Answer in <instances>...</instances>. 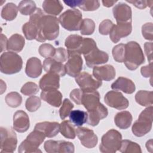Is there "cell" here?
Instances as JSON below:
<instances>
[{
	"label": "cell",
	"mask_w": 153,
	"mask_h": 153,
	"mask_svg": "<svg viewBox=\"0 0 153 153\" xmlns=\"http://www.w3.org/2000/svg\"><path fill=\"white\" fill-rule=\"evenodd\" d=\"M30 22L37 26L38 35L36 38L37 41L43 42L46 40H54L59 36V20L53 16L44 14L38 20Z\"/></svg>",
	"instance_id": "6da1fadb"
},
{
	"label": "cell",
	"mask_w": 153,
	"mask_h": 153,
	"mask_svg": "<svg viewBox=\"0 0 153 153\" xmlns=\"http://www.w3.org/2000/svg\"><path fill=\"white\" fill-rule=\"evenodd\" d=\"M144 62L145 57L143 51L137 42L130 41L125 44L124 63L128 69L136 70Z\"/></svg>",
	"instance_id": "7a4b0ae2"
},
{
	"label": "cell",
	"mask_w": 153,
	"mask_h": 153,
	"mask_svg": "<svg viewBox=\"0 0 153 153\" xmlns=\"http://www.w3.org/2000/svg\"><path fill=\"white\" fill-rule=\"evenodd\" d=\"M22 57L14 52L3 53L0 57V70L3 74L11 75L20 72L22 68Z\"/></svg>",
	"instance_id": "3957f363"
},
{
	"label": "cell",
	"mask_w": 153,
	"mask_h": 153,
	"mask_svg": "<svg viewBox=\"0 0 153 153\" xmlns=\"http://www.w3.org/2000/svg\"><path fill=\"white\" fill-rule=\"evenodd\" d=\"M152 106L145 109L139 115L138 119L132 126L133 133L137 137H142L150 131L152 124Z\"/></svg>",
	"instance_id": "277c9868"
},
{
	"label": "cell",
	"mask_w": 153,
	"mask_h": 153,
	"mask_svg": "<svg viewBox=\"0 0 153 153\" xmlns=\"http://www.w3.org/2000/svg\"><path fill=\"white\" fill-rule=\"evenodd\" d=\"M121 140V133L115 129H111L102 136L99 150L102 153H115L119 151Z\"/></svg>",
	"instance_id": "5b68a950"
},
{
	"label": "cell",
	"mask_w": 153,
	"mask_h": 153,
	"mask_svg": "<svg viewBox=\"0 0 153 153\" xmlns=\"http://www.w3.org/2000/svg\"><path fill=\"white\" fill-rule=\"evenodd\" d=\"M58 20L65 29L69 31L78 30L82 20V13L78 9H69L63 13Z\"/></svg>",
	"instance_id": "8992f818"
},
{
	"label": "cell",
	"mask_w": 153,
	"mask_h": 153,
	"mask_svg": "<svg viewBox=\"0 0 153 153\" xmlns=\"http://www.w3.org/2000/svg\"><path fill=\"white\" fill-rule=\"evenodd\" d=\"M45 137V136L42 132L34 129L19 145V152H41L42 151L38 148L44 140Z\"/></svg>",
	"instance_id": "52a82bcc"
},
{
	"label": "cell",
	"mask_w": 153,
	"mask_h": 153,
	"mask_svg": "<svg viewBox=\"0 0 153 153\" xmlns=\"http://www.w3.org/2000/svg\"><path fill=\"white\" fill-rule=\"evenodd\" d=\"M1 152H13L17 147V139L14 131L11 128H0Z\"/></svg>",
	"instance_id": "ba28073f"
},
{
	"label": "cell",
	"mask_w": 153,
	"mask_h": 153,
	"mask_svg": "<svg viewBox=\"0 0 153 153\" xmlns=\"http://www.w3.org/2000/svg\"><path fill=\"white\" fill-rule=\"evenodd\" d=\"M75 81L84 92L96 91L102 84V81L96 79L86 72H82L75 77Z\"/></svg>",
	"instance_id": "9c48e42d"
},
{
	"label": "cell",
	"mask_w": 153,
	"mask_h": 153,
	"mask_svg": "<svg viewBox=\"0 0 153 153\" xmlns=\"http://www.w3.org/2000/svg\"><path fill=\"white\" fill-rule=\"evenodd\" d=\"M44 148L48 153H73L75 151L74 144L65 140H47L44 143Z\"/></svg>",
	"instance_id": "30bf717a"
},
{
	"label": "cell",
	"mask_w": 153,
	"mask_h": 153,
	"mask_svg": "<svg viewBox=\"0 0 153 153\" xmlns=\"http://www.w3.org/2000/svg\"><path fill=\"white\" fill-rule=\"evenodd\" d=\"M104 101L108 106L118 110L125 109L129 105L128 100L121 93L117 91H109L106 93Z\"/></svg>",
	"instance_id": "8fae6325"
},
{
	"label": "cell",
	"mask_w": 153,
	"mask_h": 153,
	"mask_svg": "<svg viewBox=\"0 0 153 153\" xmlns=\"http://www.w3.org/2000/svg\"><path fill=\"white\" fill-rule=\"evenodd\" d=\"M68 58L65 67L66 72L72 77H76L82 68V59L81 55L74 53H68Z\"/></svg>",
	"instance_id": "7c38bea8"
},
{
	"label": "cell",
	"mask_w": 153,
	"mask_h": 153,
	"mask_svg": "<svg viewBox=\"0 0 153 153\" xmlns=\"http://www.w3.org/2000/svg\"><path fill=\"white\" fill-rule=\"evenodd\" d=\"M76 134L81 144L87 148H93L97 143L98 138L93 130L86 127H79L76 130Z\"/></svg>",
	"instance_id": "4fadbf2b"
},
{
	"label": "cell",
	"mask_w": 153,
	"mask_h": 153,
	"mask_svg": "<svg viewBox=\"0 0 153 153\" xmlns=\"http://www.w3.org/2000/svg\"><path fill=\"white\" fill-rule=\"evenodd\" d=\"M87 66L90 68H94L98 65L106 63L109 59V55L107 53L101 51L96 48L89 53L84 55Z\"/></svg>",
	"instance_id": "5bb4252c"
},
{
	"label": "cell",
	"mask_w": 153,
	"mask_h": 153,
	"mask_svg": "<svg viewBox=\"0 0 153 153\" xmlns=\"http://www.w3.org/2000/svg\"><path fill=\"white\" fill-rule=\"evenodd\" d=\"M132 30L131 22L117 23L116 25H114L110 33L109 38L111 40L117 43L121 38H124L129 35Z\"/></svg>",
	"instance_id": "9a60e30c"
},
{
	"label": "cell",
	"mask_w": 153,
	"mask_h": 153,
	"mask_svg": "<svg viewBox=\"0 0 153 153\" xmlns=\"http://www.w3.org/2000/svg\"><path fill=\"white\" fill-rule=\"evenodd\" d=\"M112 13L117 23L131 22V9L127 4L118 3L113 8Z\"/></svg>",
	"instance_id": "2e32d148"
},
{
	"label": "cell",
	"mask_w": 153,
	"mask_h": 153,
	"mask_svg": "<svg viewBox=\"0 0 153 153\" xmlns=\"http://www.w3.org/2000/svg\"><path fill=\"white\" fill-rule=\"evenodd\" d=\"M30 126L29 118L23 111H17L13 115V129L19 133L26 131Z\"/></svg>",
	"instance_id": "e0dca14e"
},
{
	"label": "cell",
	"mask_w": 153,
	"mask_h": 153,
	"mask_svg": "<svg viewBox=\"0 0 153 153\" xmlns=\"http://www.w3.org/2000/svg\"><path fill=\"white\" fill-rule=\"evenodd\" d=\"M115 70L113 66L106 65L101 66H94L93 69V76L100 81H111L115 76Z\"/></svg>",
	"instance_id": "ac0fdd59"
},
{
	"label": "cell",
	"mask_w": 153,
	"mask_h": 153,
	"mask_svg": "<svg viewBox=\"0 0 153 153\" xmlns=\"http://www.w3.org/2000/svg\"><path fill=\"white\" fill-rule=\"evenodd\" d=\"M39 86L42 90L58 89L60 87V76L54 72H47L40 79Z\"/></svg>",
	"instance_id": "d6986e66"
},
{
	"label": "cell",
	"mask_w": 153,
	"mask_h": 153,
	"mask_svg": "<svg viewBox=\"0 0 153 153\" xmlns=\"http://www.w3.org/2000/svg\"><path fill=\"white\" fill-rule=\"evenodd\" d=\"M87 112L88 114L87 123L88 125L91 126H97L99 123V121L106 118L108 114L107 108L101 103L96 109L87 111Z\"/></svg>",
	"instance_id": "ffe728a7"
},
{
	"label": "cell",
	"mask_w": 153,
	"mask_h": 153,
	"mask_svg": "<svg viewBox=\"0 0 153 153\" xmlns=\"http://www.w3.org/2000/svg\"><path fill=\"white\" fill-rule=\"evenodd\" d=\"M34 129L42 132L45 137H53L60 131V124L57 122H40L35 125Z\"/></svg>",
	"instance_id": "44dd1931"
},
{
	"label": "cell",
	"mask_w": 153,
	"mask_h": 153,
	"mask_svg": "<svg viewBox=\"0 0 153 153\" xmlns=\"http://www.w3.org/2000/svg\"><path fill=\"white\" fill-rule=\"evenodd\" d=\"M100 94L97 91L84 92L81 99V105L87 110L92 111L96 109L100 103Z\"/></svg>",
	"instance_id": "7402d4cb"
},
{
	"label": "cell",
	"mask_w": 153,
	"mask_h": 153,
	"mask_svg": "<svg viewBox=\"0 0 153 153\" xmlns=\"http://www.w3.org/2000/svg\"><path fill=\"white\" fill-rule=\"evenodd\" d=\"M41 98L54 107H59L62 102V94L57 89L42 90L41 93Z\"/></svg>",
	"instance_id": "603a6c76"
},
{
	"label": "cell",
	"mask_w": 153,
	"mask_h": 153,
	"mask_svg": "<svg viewBox=\"0 0 153 153\" xmlns=\"http://www.w3.org/2000/svg\"><path fill=\"white\" fill-rule=\"evenodd\" d=\"M111 88L115 90H120L126 94H132L136 89L134 83L130 79L120 76L111 84Z\"/></svg>",
	"instance_id": "cb8c5ba5"
},
{
	"label": "cell",
	"mask_w": 153,
	"mask_h": 153,
	"mask_svg": "<svg viewBox=\"0 0 153 153\" xmlns=\"http://www.w3.org/2000/svg\"><path fill=\"white\" fill-rule=\"evenodd\" d=\"M43 68L47 72H54L60 76H64L66 74L63 63L59 62L52 58H47L44 60Z\"/></svg>",
	"instance_id": "d4e9b609"
},
{
	"label": "cell",
	"mask_w": 153,
	"mask_h": 153,
	"mask_svg": "<svg viewBox=\"0 0 153 153\" xmlns=\"http://www.w3.org/2000/svg\"><path fill=\"white\" fill-rule=\"evenodd\" d=\"M42 69V66L41 60L37 57H33L27 60L25 72L29 77L35 78L41 74Z\"/></svg>",
	"instance_id": "484cf974"
},
{
	"label": "cell",
	"mask_w": 153,
	"mask_h": 153,
	"mask_svg": "<svg viewBox=\"0 0 153 153\" xmlns=\"http://www.w3.org/2000/svg\"><path fill=\"white\" fill-rule=\"evenodd\" d=\"M24 37L18 33L14 34L8 40L7 50L9 51L18 53L21 51L25 45Z\"/></svg>",
	"instance_id": "4316f807"
},
{
	"label": "cell",
	"mask_w": 153,
	"mask_h": 153,
	"mask_svg": "<svg viewBox=\"0 0 153 153\" xmlns=\"http://www.w3.org/2000/svg\"><path fill=\"white\" fill-rule=\"evenodd\" d=\"M133 117L131 113L127 111H124L117 113L114 117L115 125L120 129L128 128L132 122Z\"/></svg>",
	"instance_id": "83f0119b"
},
{
	"label": "cell",
	"mask_w": 153,
	"mask_h": 153,
	"mask_svg": "<svg viewBox=\"0 0 153 153\" xmlns=\"http://www.w3.org/2000/svg\"><path fill=\"white\" fill-rule=\"evenodd\" d=\"M42 8L47 14L57 16L62 12L63 7L60 1L45 0L42 3Z\"/></svg>",
	"instance_id": "f1b7e54d"
},
{
	"label": "cell",
	"mask_w": 153,
	"mask_h": 153,
	"mask_svg": "<svg viewBox=\"0 0 153 153\" xmlns=\"http://www.w3.org/2000/svg\"><path fill=\"white\" fill-rule=\"evenodd\" d=\"M135 100L141 106H151L153 103V93L151 91L140 90L136 94Z\"/></svg>",
	"instance_id": "f546056e"
},
{
	"label": "cell",
	"mask_w": 153,
	"mask_h": 153,
	"mask_svg": "<svg viewBox=\"0 0 153 153\" xmlns=\"http://www.w3.org/2000/svg\"><path fill=\"white\" fill-rule=\"evenodd\" d=\"M70 121L76 126H81L87 123L88 114L87 112L81 110L71 111L69 114Z\"/></svg>",
	"instance_id": "4dcf8cb0"
},
{
	"label": "cell",
	"mask_w": 153,
	"mask_h": 153,
	"mask_svg": "<svg viewBox=\"0 0 153 153\" xmlns=\"http://www.w3.org/2000/svg\"><path fill=\"white\" fill-rule=\"evenodd\" d=\"M83 38L78 35H71L67 37L65 42V45L67 48L68 53L75 52L79 47Z\"/></svg>",
	"instance_id": "1f68e13d"
},
{
	"label": "cell",
	"mask_w": 153,
	"mask_h": 153,
	"mask_svg": "<svg viewBox=\"0 0 153 153\" xmlns=\"http://www.w3.org/2000/svg\"><path fill=\"white\" fill-rule=\"evenodd\" d=\"M18 10L16 4L12 2L8 3L2 9L1 17L7 21L13 20L17 15Z\"/></svg>",
	"instance_id": "d6a6232c"
},
{
	"label": "cell",
	"mask_w": 153,
	"mask_h": 153,
	"mask_svg": "<svg viewBox=\"0 0 153 153\" xmlns=\"http://www.w3.org/2000/svg\"><path fill=\"white\" fill-rule=\"evenodd\" d=\"M96 48H97V45L94 39L90 38H83L79 48L74 53L79 54L80 55L81 54L85 55Z\"/></svg>",
	"instance_id": "836d02e7"
},
{
	"label": "cell",
	"mask_w": 153,
	"mask_h": 153,
	"mask_svg": "<svg viewBox=\"0 0 153 153\" xmlns=\"http://www.w3.org/2000/svg\"><path fill=\"white\" fill-rule=\"evenodd\" d=\"M123 153H141L142 150L139 144L129 140H121V146L119 149Z\"/></svg>",
	"instance_id": "e575fe53"
},
{
	"label": "cell",
	"mask_w": 153,
	"mask_h": 153,
	"mask_svg": "<svg viewBox=\"0 0 153 153\" xmlns=\"http://www.w3.org/2000/svg\"><path fill=\"white\" fill-rule=\"evenodd\" d=\"M60 132L67 139H74L76 136V131L74 126L68 120L62 121L60 124Z\"/></svg>",
	"instance_id": "d590c367"
},
{
	"label": "cell",
	"mask_w": 153,
	"mask_h": 153,
	"mask_svg": "<svg viewBox=\"0 0 153 153\" xmlns=\"http://www.w3.org/2000/svg\"><path fill=\"white\" fill-rule=\"evenodd\" d=\"M36 9V4L33 1L24 0L20 2L18 5V10L20 13L25 16L31 15Z\"/></svg>",
	"instance_id": "8d00e7d4"
},
{
	"label": "cell",
	"mask_w": 153,
	"mask_h": 153,
	"mask_svg": "<svg viewBox=\"0 0 153 153\" xmlns=\"http://www.w3.org/2000/svg\"><path fill=\"white\" fill-rule=\"evenodd\" d=\"M22 31L27 39H36L38 35V28L34 23L29 21L26 22L22 26Z\"/></svg>",
	"instance_id": "74e56055"
},
{
	"label": "cell",
	"mask_w": 153,
	"mask_h": 153,
	"mask_svg": "<svg viewBox=\"0 0 153 153\" xmlns=\"http://www.w3.org/2000/svg\"><path fill=\"white\" fill-rule=\"evenodd\" d=\"M5 100L7 105L10 107L17 108L21 105L22 102V97L19 93L13 91L6 95Z\"/></svg>",
	"instance_id": "f35d334b"
},
{
	"label": "cell",
	"mask_w": 153,
	"mask_h": 153,
	"mask_svg": "<svg viewBox=\"0 0 153 153\" xmlns=\"http://www.w3.org/2000/svg\"><path fill=\"white\" fill-rule=\"evenodd\" d=\"M94 29L95 23L93 20L90 19H84L82 20L79 28L80 32L82 35H91L94 32Z\"/></svg>",
	"instance_id": "ab89813d"
},
{
	"label": "cell",
	"mask_w": 153,
	"mask_h": 153,
	"mask_svg": "<svg viewBox=\"0 0 153 153\" xmlns=\"http://www.w3.org/2000/svg\"><path fill=\"white\" fill-rule=\"evenodd\" d=\"M100 6L99 1L93 0H79L78 7L84 11H92L96 10Z\"/></svg>",
	"instance_id": "60d3db41"
},
{
	"label": "cell",
	"mask_w": 153,
	"mask_h": 153,
	"mask_svg": "<svg viewBox=\"0 0 153 153\" xmlns=\"http://www.w3.org/2000/svg\"><path fill=\"white\" fill-rule=\"evenodd\" d=\"M114 59L119 63L124 62L125 56V44H120L112 48V51Z\"/></svg>",
	"instance_id": "b9f144b4"
},
{
	"label": "cell",
	"mask_w": 153,
	"mask_h": 153,
	"mask_svg": "<svg viewBox=\"0 0 153 153\" xmlns=\"http://www.w3.org/2000/svg\"><path fill=\"white\" fill-rule=\"evenodd\" d=\"M39 54L45 58H52L56 52V48L51 44L44 43L41 44L38 49Z\"/></svg>",
	"instance_id": "7bdbcfd3"
},
{
	"label": "cell",
	"mask_w": 153,
	"mask_h": 153,
	"mask_svg": "<svg viewBox=\"0 0 153 153\" xmlns=\"http://www.w3.org/2000/svg\"><path fill=\"white\" fill-rule=\"evenodd\" d=\"M41 102L40 99L38 97L35 96L29 97L28 99H27L25 103L26 108L27 111L31 112L37 111L41 106Z\"/></svg>",
	"instance_id": "ee69618b"
},
{
	"label": "cell",
	"mask_w": 153,
	"mask_h": 153,
	"mask_svg": "<svg viewBox=\"0 0 153 153\" xmlns=\"http://www.w3.org/2000/svg\"><path fill=\"white\" fill-rule=\"evenodd\" d=\"M39 91V87L36 84L33 82L25 83L21 88V93L25 96H32L36 94Z\"/></svg>",
	"instance_id": "f6af8a7d"
},
{
	"label": "cell",
	"mask_w": 153,
	"mask_h": 153,
	"mask_svg": "<svg viewBox=\"0 0 153 153\" xmlns=\"http://www.w3.org/2000/svg\"><path fill=\"white\" fill-rule=\"evenodd\" d=\"M73 108V103L68 99H65L62 103V105L59 109V115L60 118L64 120L65 118H66L69 115Z\"/></svg>",
	"instance_id": "bcb514c9"
},
{
	"label": "cell",
	"mask_w": 153,
	"mask_h": 153,
	"mask_svg": "<svg viewBox=\"0 0 153 153\" xmlns=\"http://www.w3.org/2000/svg\"><path fill=\"white\" fill-rule=\"evenodd\" d=\"M114 25V24L111 20L109 19L104 20L99 25V32L103 35H107L110 33Z\"/></svg>",
	"instance_id": "7dc6e473"
},
{
	"label": "cell",
	"mask_w": 153,
	"mask_h": 153,
	"mask_svg": "<svg viewBox=\"0 0 153 153\" xmlns=\"http://www.w3.org/2000/svg\"><path fill=\"white\" fill-rule=\"evenodd\" d=\"M68 58V53L66 49L63 47H59L56 48V52L52 59L55 60L63 63L65 62Z\"/></svg>",
	"instance_id": "c3c4849f"
},
{
	"label": "cell",
	"mask_w": 153,
	"mask_h": 153,
	"mask_svg": "<svg viewBox=\"0 0 153 153\" xmlns=\"http://www.w3.org/2000/svg\"><path fill=\"white\" fill-rule=\"evenodd\" d=\"M153 25L152 23H146L142 27V33L143 38L152 41L153 33H152Z\"/></svg>",
	"instance_id": "681fc988"
},
{
	"label": "cell",
	"mask_w": 153,
	"mask_h": 153,
	"mask_svg": "<svg viewBox=\"0 0 153 153\" xmlns=\"http://www.w3.org/2000/svg\"><path fill=\"white\" fill-rule=\"evenodd\" d=\"M83 91L79 88L74 89L70 93V98L77 105H81V99Z\"/></svg>",
	"instance_id": "f907efd6"
},
{
	"label": "cell",
	"mask_w": 153,
	"mask_h": 153,
	"mask_svg": "<svg viewBox=\"0 0 153 153\" xmlns=\"http://www.w3.org/2000/svg\"><path fill=\"white\" fill-rule=\"evenodd\" d=\"M127 2H129L130 4H132L134 5L137 8H139L140 10L145 8L146 7L149 6L151 7L153 3L152 1H145V0H139V1H128L126 0Z\"/></svg>",
	"instance_id": "816d5d0a"
},
{
	"label": "cell",
	"mask_w": 153,
	"mask_h": 153,
	"mask_svg": "<svg viewBox=\"0 0 153 153\" xmlns=\"http://www.w3.org/2000/svg\"><path fill=\"white\" fill-rule=\"evenodd\" d=\"M140 72L143 76L145 78L151 77L152 76V63H149V65L143 66L140 69Z\"/></svg>",
	"instance_id": "f5cc1de1"
},
{
	"label": "cell",
	"mask_w": 153,
	"mask_h": 153,
	"mask_svg": "<svg viewBox=\"0 0 153 153\" xmlns=\"http://www.w3.org/2000/svg\"><path fill=\"white\" fill-rule=\"evenodd\" d=\"M152 42H146L144 44V50L145 53L148 57V60L149 61V63H152Z\"/></svg>",
	"instance_id": "db71d44e"
},
{
	"label": "cell",
	"mask_w": 153,
	"mask_h": 153,
	"mask_svg": "<svg viewBox=\"0 0 153 153\" xmlns=\"http://www.w3.org/2000/svg\"><path fill=\"white\" fill-rule=\"evenodd\" d=\"M8 40L5 35L1 33V52L7 50Z\"/></svg>",
	"instance_id": "11a10c76"
},
{
	"label": "cell",
	"mask_w": 153,
	"mask_h": 153,
	"mask_svg": "<svg viewBox=\"0 0 153 153\" xmlns=\"http://www.w3.org/2000/svg\"><path fill=\"white\" fill-rule=\"evenodd\" d=\"M102 4L103 5V6L106 7H112L113 5H114L117 1H108V0H104L102 1Z\"/></svg>",
	"instance_id": "9f6ffc18"
},
{
	"label": "cell",
	"mask_w": 153,
	"mask_h": 153,
	"mask_svg": "<svg viewBox=\"0 0 153 153\" xmlns=\"http://www.w3.org/2000/svg\"><path fill=\"white\" fill-rule=\"evenodd\" d=\"M146 147L147 148V150L150 152H152V140L150 139L149 140L147 141L146 143Z\"/></svg>",
	"instance_id": "6f0895ef"
}]
</instances>
